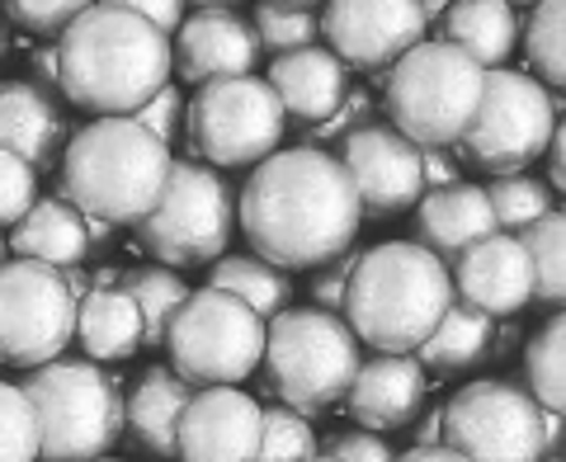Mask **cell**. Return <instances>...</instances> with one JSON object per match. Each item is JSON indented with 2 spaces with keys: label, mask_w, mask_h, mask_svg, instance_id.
<instances>
[{
  "label": "cell",
  "mask_w": 566,
  "mask_h": 462,
  "mask_svg": "<svg viewBox=\"0 0 566 462\" xmlns=\"http://www.w3.org/2000/svg\"><path fill=\"white\" fill-rule=\"evenodd\" d=\"M237 222L245 227L255 260L289 274L322 270V264L349 255L364 208L331 151L279 147L245 180Z\"/></svg>",
  "instance_id": "6da1fadb"
},
{
  "label": "cell",
  "mask_w": 566,
  "mask_h": 462,
  "mask_svg": "<svg viewBox=\"0 0 566 462\" xmlns=\"http://www.w3.org/2000/svg\"><path fill=\"white\" fill-rule=\"evenodd\" d=\"M57 91L95 118H133L170 85V39L137 20L128 0L85 6L57 39Z\"/></svg>",
  "instance_id": "7a4b0ae2"
},
{
  "label": "cell",
  "mask_w": 566,
  "mask_h": 462,
  "mask_svg": "<svg viewBox=\"0 0 566 462\" xmlns=\"http://www.w3.org/2000/svg\"><path fill=\"white\" fill-rule=\"evenodd\" d=\"M453 307L449 264H439L416 241H382L354 260L345 283L340 322L354 340L378 354H411L430 340V330Z\"/></svg>",
  "instance_id": "3957f363"
},
{
  "label": "cell",
  "mask_w": 566,
  "mask_h": 462,
  "mask_svg": "<svg viewBox=\"0 0 566 462\" xmlns=\"http://www.w3.org/2000/svg\"><path fill=\"white\" fill-rule=\"evenodd\" d=\"M170 175V147L142 133L133 118H95L71 133L62 151V199L85 222L137 227L156 208Z\"/></svg>",
  "instance_id": "277c9868"
},
{
  "label": "cell",
  "mask_w": 566,
  "mask_h": 462,
  "mask_svg": "<svg viewBox=\"0 0 566 462\" xmlns=\"http://www.w3.org/2000/svg\"><path fill=\"white\" fill-rule=\"evenodd\" d=\"M482 85V66L468 62L444 39H424L397 66L382 71L387 114H392L387 128H397L416 151H449L463 141L468 123L476 118Z\"/></svg>",
  "instance_id": "5b68a950"
},
{
  "label": "cell",
  "mask_w": 566,
  "mask_h": 462,
  "mask_svg": "<svg viewBox=\"0 0 566 462\" xmlns=\"http://www.w3.org/2000/svg\"><path fill=\"white\" fill-rule=\"evenodd\" d=\"M20 392L39 420L43 462H95L123 434V397L114 378H104L91 359H57L33 368Z\"/></svg>",
  "instance_id": "8992f818"
},
{
  "label": "cell",
  "mask_w": 566,
  "mask_h": 462,
  "mask_svg": "<svg viewBox=\"0 0 566 462\" xmlns=\"http://www.w3.org/2000/svg\"><path fill=\"white\" fill-rule=\"evenodd\" d=\"M264 368L270 387L283 406L297 416L326 411L345 401L354 372H359V340L349 335L340 316H326L316 307H289L274 322H264Z\"/></svg>",
  "instance_id": "52a82bcc"
},
{
  "label": "cell",
  "mask_w": 566,
  "mask_h": 462,
  "mask_svg": "<svg viewBox=\"0 0 566 462\" xmlns=\"http://www.w3.org/2000/svg\"><path fill=\"white\" fill-rule=\"evenodd\" d=\"M237 231V199L218 170L203 161H170L166 189L156 208L137 222L142 251L156 255L161 270H199L218 264Z\"/></svg>",
  "instance_id": "ba28073f"
},
{
  "label": "cell",
  "mask_w": 566,
  "mask_h": 462,
  "mask_svg": "<svg viewBox=\"0 0 566 462\" xmlns=\"http://www.w3.org/2000/svg\"><path fill=\"white\" fill-rule=\"evenodd\" d=\"M170 372L189 382L193 392L208 387H237L264 359V322L245 302L227 297L218 288H199L185 297L166 330Z\"/></svg>",
  "instance_id": "9c48e42d"
},
{
  "label": "cell",
  "mask_w": 566,
  "mask_h": 462,
  "mask_svg": "<svg viewBox=\"0 0 566 462\" xmlns=\"http://www.w3.org/2000/svg\"><path fill=\"white\" fill-rule=\"evenodd\" d=\"M557 128H562V104L528 71L501 66L486 71L482 104H476V118L468 123L463 141H458V156L468 166L495 175V180H505V175L534 166Z\"/></svg>",
  "instance_id": "30bf717a"
},
{
  "label": "cell",
  "mask_w": 566,
  "mask_h": 462,
  "mask_svg": "<svg viewBox=\"0 0 566 462\" xmlns=\"http://www.w3.org/2000/svg\"><path fill=\"white\" fill-rule=\"evenodd\" d=\"M283 118L274 91L260 76L212 81L185 99V141L193 156L212 166H260L283 141Z\"/></svg>",
  "instance_id": "8fae6325"
},
{
  "label": "cell",
  "mask_w": 566,
  "mask_h": 462,
  "mask_svg": "<svg viewBox=\"0 0 566 462\" xmlns=\"http://www.w3.org/2000/svg\"><path fill=\"white\" fill-rule=\"evenodd\" d=\"M439 443L468 462H543V411L515 382L482 378L453 392Z\"/></svg>",
  "instance_id": "7c38bea8"
},
{
  "label": "cell",
  "mask_w": 566,
  "mask_h": 462,
  "mask_svg": "<svg viewBox=\"0 0 566 462\" xmlns=\"http://www.w3.org/2000/svg\"><path fill=\"white\" fill-rule=\"evenodd\" d=\"M76 340V297L57 270L33 260L0 264V364L43 368Z\"/></svg>",
  "instance_id": "4fadbf2b"
},
{
  "label": "cell",
  "mask_w": 566,
  "mask_h": 462,
  "mask_svg": "<svg viewBox=\"0 0 566 462\" xmlns=\"http://www.w3.org/2000/svg\"><path fill=\"white\" fill-rule=\"evenodd\" d=\"M326 52L340 66L387 71L397 66L416 43H424L430 20L420 0H335L322 10Z\"/></svg>",
  "instance_id": "5bb4252c"
},
{
  "label": "cell",
  "mask_w": 566,
  "mask_h": 462,
  "mask_svg": "<svg viewBox=\"0 0 566 462\" xmlns=\"http://www.w3.org/2000/svg\"><path fill=\"white\" fill-rule=\"evenodd\" d=\"M340 170H345V180L354 185L359 208L378 212V218L420 203V193H424L420 151L397 128H387V123H364L359 133L345 137Z\"/></svg>",
  "instance_id": "9a60e30c"
},
{
  "label": "cell",
  "mask_w": 566,
  "mask_h": 462,
  "mask_svg": "<svg viewBox=\"0 0 566 462\" xmlns=\"http://www.w3.org/2000/svg\"><path fill=\"white\" fill-rule=\"evenodd\" d=\"M264 430V406L237 387H208L193 392L180 430H175V458L180 462H255Z\"/></svg>",
  "instance_id": "2e32d148"
},
{
  "label": "cell",
  "mask_w": 566,
  "mask_h": 462,
  "mask_svg": "<svg viewBox=\"0 0 566 462\" xmlns=\"http://www.w3.org/2000/svg\"><path fill=\"white\" fill-rule=\"evenodd\" d=\"M170 57L180 81L189 85L237 81V76H251V66L260 62V39L232 6H193L185 14V24L175 29Z\"/></svg>",
  "instance_id": "e0dca14e"
},
{
  "label": "cell",
  "mask_w": 566,
  "mask_h": 462,
  "mask_svg": "<svg viewBox=\"0 0 566 462\" xmlns=\"http://www.w3.org/2000/svg\"><path fill=\"white\" fill-rule=\"evenodd\" d=\"M449 279H453V302L491 316V322L495 316H515L534 302L528 255H524L520 237H505V231H495V237L476 241L472 251L458 255Z\"/></svg>",
  "instance_id": "ac0fdd59"
},
{
  "label": "cell",
  "mask_w": 566,
  "mask_h": 462,
  "mask_svg": "<svg viewBox=\"0 0 566 462\" xmlns=\"http://www.w3.org/2000/svg\"><path fill=\"white\" fill-rule=\"evenodd\" d=\"M430 392V378L416 359L406 354H378V359L359 364L349 392H345V411L359 420L364 434H382V430H406Z\"/></svg>",
  "instance_id": "d6986e66"
},
{
  "label": "cell",
  "mask_w": 566,
  "mask_h": 462,
  "mask_svg": "<svg viewBox=\"0 0 566 462\" xmlns=\"http://www.w3.org/2000/svg\"><path fill=\"white\" fill-rule=\"evenodd\" d=\"M486 237H495V218H491V203H486L482 185L463 180V185L420 193V203H416V245L420 251H430L439 264L458 260Z\"/></svg>",
  "instance_id": "ffe728a7"
},
{
  "label": "cell",
  "mask_w": 566,
  "mask_h": 462,
  "mask_svg": "<svg viewBox=\"0 0 566 462\" xmlns=\"http://www.w3.org/2000/svg\"><path fill=\"white\" fill-rule=\"evenodd\" d=\"M66 114L52 104L48 91H39L33 81H10L0 85V151L20 156V161L39 175L48 166H57V156L66 151Z\"/></svg>",
  "instance_id": "44dd1931"
},
{
  "label": "cell",
  "mask_w": 566,
  "mask_h": 462,
  "mask_svg": "<svg viewBox=\"0 0 566 462\" xmlns=\"http://www.w3.org/2000/svg\"><path fill=\"white\" fill-rule=\"evenodd\" d=\"M279 99L283 118H297V123H326L340 99L349 95V76L345 66L331 57V52L316 43V48H303V52H289V57H274L270 66V81H264Z\"/></svg>",
  "instance_id": "7402d4cb"
},
{
  "label": "cell",
  "mask_w": 566,
  "mask_h": 462,
  "mask_svg": "<svg viewBox=\"0 0 566 462\" xmlns=\"http://www.w3.org/2000/svg\"><path fill=\"white\" fill-rule=\"evenodd\" d=\"M14 260H33L48 264V270H81V260L91 255V227L66 199H39L20 222H14L10 237Z\"/></svg>",
  "instance_id": "603a6c76"
},
{
  "label": "cell",
  "mask_w": 566,
  "mask_h": 462,
  "mask_svg": "<svg viewBox=\"0 0 566 462\" xmlns=\"http://www.w3.org/2000/svg\"><path fill=\"white\" fill-rule=\"evenodd\" d=\"M444 43L482 71H501L520 48V10L505 0H458L444 10Z\"/></svg>",
  "instance_id": "cb8c5ba5"
},
{
  "label": "cell",
  "mask_w": 566,
  "mask_h": 462,
  "mask_svg": "<svg viewBox=\"0 0 566 462\" xmlns=\"http://www.w3.org/2000/svg\"><path fill=\"white\" fill-rule=\"evenodd\" d=\"M189 397H193V387L175 378L166 364H156V368L142 372L133 397L123 401V424H128L133 439L147 453L170 462L175 458V430H180V416H185Z\"/></svg>",
  "instance_id": "d4e9b609"
},
{
  "label": "cell",
  "mask_w": 566,
  "mask_h": 462,
  "mask_svg": "<svg viewBox=\"0 0 566 462\" xmlns=\"http://www.w3.org/2000/svg\"><path fill=\"white\" fill-rule=\"evenodd\" d=\"M76 340L99 364L133 359L142 349V322L133 297L123 288H91L85 297H76Z\"/></svg>",
  "instance_id": "484cf974"
},
{
  "label": "cell",
  "mask_w": 566,
  "mask_h": 462,
  "mask_svg": "<svg viewBox=\"0 0 566 462\" xmlns=\"http://www.w3.org/2000/svg\"><path fill=\"white\" fill-rule=\"evenodd\" d=\"M491 345H495L491 316L453 302V307L444 312V322L430 330V340L416 349V364L434 368V372H463V368H476L482 359H491Z\"/></svg>",
  "instance_id": "4316f807"
},
{
  "label": "cell",
  "mask_w": 566,
  "mask_h": 462,
  "mask_svg": "<svg viewBox=\"0 0 566 462\" xmlns=\"http://www.w3.org/2000/svg\"><path fill=\"white\" fill-rule=\"evenodd\" d=\"M208 288L245 302L260 322H274L279 312H289V297H293L289 274L274 270V264H264V260H255V255H222L218 264H212V274H208Z\"/></svg>",
  "instance_id": "83f0119b"
},
{
  "label": "cell",
  "mask_w": 566,
  "mask_h": 462,
  "mask_svg": "<svg viewBox=\"0 0 566 462\" xmlns=\"http://www.w3.org/2000/svg\"><path fill=\"white\" fill-rule=\"evenodd\" d=\"M123 293L133 297L137 322H142V345H166V330L175 322V312L185 307V297L193 293L180 274L147 264V270H128L123 274Z\"/></svg>",
  "instance_id": "f1b7e54d"
},
{
  "label": "cell",
  "mask_w": 566,
  "mask_h": 462,
  "mask_svg": "<svg viewBox=\"0 0 566 462\" xmlns=\"http://www.w3.org/2000/svg\"><path fill=\"white\" fill-rule=\"evenodd\" d=\"M520 245L528 255V274H534V302L562 307L566 302V212L553 208L543 222L520 231Z\"/></svg>",
  "instance_id": "f546056e"
},
{
  "label": "cell",
  "mask_w": 566,
  "mask_h": 462,
  "mask_svg": "<svg viewBox=\"0 0 566 462\" xmlns=\"http://www.w3.org/2000/svg\"><path fill=\"white\" fill-rule=\"evenodd\" d=\"M524 372H528V397L538 411L562 416L566 406V316L557 312L524 349Z\"/></svg>",
  "instance_id": "4dcf8cb0"
},
{
  "label": "cell",
  "mask_w": 566,
  "mask_h": 462,
  "mask_svg": "<svg viewBox=\"0 0 566 462\" xmlns=\"http://www.w3.org/2000/svg\"><path fill=\"white\" fill-rule=\"evenodd\" d=\"M251 29L260 39V52L289 57V52L316 48V39H322V10L303 6V0H270V6L255 10Z\"/></svg>",
  "instance_id": "1f68e13d"
},
{
  "label": "cell",
  "mask_w": 566,
  "mask_h": 462,
  "mask_svg": "<svg viewBox=\"0 0 566 462\" xmlns=\"http://www.w3.org/2000/svg\"><path fill=\"white\" fill-rule=\"evenodd\" d=\"M486 203H491V218H495V231L505 237H520L534 222H543L553 212V189L543 180H528V175H505V180H491L482 185Z\"/></svg>",
  "instance_id": "d6a6232c"
},
{
  "label": "cell",
  "mask_w": 566,
  "mask_h": 462,
  "mask_svg": "<svg viewBox=\"0 0 566 462\" xmlns=\"http://www.w3.org/2000/svg\"><path fill=\"white\" fill-rule=\"evenodd\" d=\"M562 29H566V10L562 0H543V6L528 10V24H524V52H528V66H534V81L553 85L562 91L566 85V48H562Z\"/></svg>",
  "instance_id": "836d02e7"
},
{
  "label": "cell",
  "mask_w": 566,
  "mask_h": 462,
  "mask_svg": "<svg viewBox=\"0 0 566 462\" xmlns=\"http://www.w3.org/2000/svg\"><path fill=\"white\" fill-rule=\"evenodd\" d=\"M316 458V434L307 416L289 411V406H270L260 430V453L255 462H312Z\"/></svg>",
  "instance_id": "e575fe53"
},
{
  "label": "cell",
  "mask_w": 566,
  "mask_h": 462,
  "mask_svg": "<svg viewBox=\"0 0 566 462\" xmlns=\"http://www.w3.org/2000/svg\"><path fill=\"white\" fill-rule=\"evenodd\" d=\"M0 462H39V420L20 387L0 382Z\"/></svg>",
  "instance_id": "d590c367"
},
{
  "label": "cell",
  "mask_w": 566,
  "mask_h": 462,
  "mask_svg": "<svg viewBox=\"0 0 566 462\" xmlns=\"http://www.w3.org/2000/svg\"><path fill=\"white\" fill-rule=\"evenodd\" d=\"M33 203H39V175H33L20 156L0 151V231L20 222Z\"/></svg>",
  "instance_id": "8d00e7d4"
},
{
  "label": "cell",
  "mask_w": 566,
  "mask_h": 462,
  "mask_svg": "<svg viewBox=\"0 0 566 462\" xmlns=\"http://www.w3.org/2000/svg\"><path fill=\"white\" fill-rule=\"evenodd\" d=\"M85 6H76V0H14V6H6V14L20 29L39 33V39H62L66 24L76 20Z\"/></svg>",
  "instance_id": "74e56055"
},
{
  "label": "cell",
  "mask_w": 566,
  "mask_h": 462,
  "mask_svg": "<svg viewBox=\"0 0 566 462\" xmlns=\"http://www.w3.org/2000/svg\"><path fill=\"white\" fill-rule=\"evenodd\" d=\"M133 123L142 133H151L161 147H170V141H180V133H185V95L175 91V85H166L151 104H142L133 114Z\"/></svg>",
  "instance_id": "f35d334b"
},
{
  "label": "cell",
  "mask_w": 566,
  "mask_h": 462,
  "mask_svg": "<svg viewBox=\"0 0 566 462\" xmlns=\"http://www.w3.org/2000/svg\"><path fill=\"white\" fill-rule=\"evenodd\" d=\"M316 453H326L335 462H397L392 443L378 439V434H364V430H340V434H326L316 443Z\"/></svg>",
  "instance_id": "ab89813d"
},
{
  "label": "cell",
  "mask_w": 566,
  "mask_h": 462,
  "mask_svg": "<svg viewBox=\"0 0 566 462\" xmlns=\"http://www.w3.org/2000/svg\"><path fill=\"white\" fill-rule=\"evenodd\" d=\"M368 109H374V99H368L364 91H349L345 99H340V109H335L326 123H316V128L307 133V141L303 147H312V151H322V141H331V137H349V133H359L364 128V118H368Z\"/></svg>",
  "instance_id": "60d3db41"
},
{
  "label": "cell",
  "mask_w": 566,
  "mask_h": 462,
  "mask_svg": "<svg viewBox=\"0 0 566 462\" xmlns=\"http://www.w3.org/2000/svg\"><path fill=\"white\" fill-rule=\"evenodd\" d=\"M354 260H359V255H340V260H331V264L316 270V279H312V307L316 312L340 316V307H345V283H349Z\"/></svg>",
  "instance_id": "b9f144b4"
},
{
  "label": "cell",
  "mask_w": 566,
  "mask_h": 462,
  "mask_svg": "<svg viewBox=\"0 0 566 462\" xmlns=\"http://www.w3.org/2000/svg\"><path fill=\"white\" fill-rule=\"evenodd\" d=\"M449 151H420V180L430 189H449V185H463V156Z\"/></svg>",
  "instance_id": "7bdbcfd3"
},
{
  "label": "cell",
  "mask_w": 566,
  "mask_h": 462,
  "mask_svg": "<svg viewBox=\"0 0 566 462\" xmlns=\"http://www.w3.org/2000/svg\"><path fill=\"white\" fill-rule=\"evenodd\" d=\"M137 20H147L156 33H166L170 39V29H180L185 24V6H175V0H128Z\"/></svg>",
  "instance_id": "ee69618b"
},
{
  "label": "cell",
  "mask_w": 566,
  "mask_h": 462,
  "mask_svg": "<svg viewBox=\"0 0 566 462\" xmlns=\"http://www.w3.org/2000/svg\"><path fill=\"white\" fill-rule=\"evenodd\" d=\"M547 151H553V193H562L566 189V128H557L553 133V141H547Z\"/></svg>",
  "instance_id": "f6af8a7d"
},
{
  "label": "cell",
  "mask_w": 566,
  "mask_h": 462,
  "mask_svg": "<svg viewBox=\"0 0 566 462\" xmlns=\"http://www.w3.org/2000/svg\"><path fill=\"white\" fill-rule=\"evenodd\" d=\"M33 76H39L48 91H57V52H52V48L33 52ZM43 85H39V91H43Z\"/></svg>",
  "instance_id": "bcb514c9"
},
{
  "label": "cell",
  "mask_w": 566,
  "mask_h": 462,
  "mask_svg": "<svg viewBox=\"0 0 566 462\" xmlns=\"http://www.w3.org/2000/svg\"><path fill=\"white\" fill-rule=\"evenodd\" d=\"M439 434H444V411H439V406H434V411L420 420V430H416V449H434Z\"/></svg>",
  "instance_id": "7dc6e473"
},
{
  "label": "cell",
  "mask_w": 566,
  "mask_h": 462,
  "mask_svg": "<svg viewBox=\"0 0 566 462\" xmlns=\"http://www.w3.org/2000/svg\"><path fill=\"white\" fill-rule=\"evenodd\" d=\"M397 462H468V458H458L453 449H444V443H434V449H411V453H401Z\"/></svg>",
  "instance_id": "c3c4849f"
},
{
  "label": "cell",
  "mask_w": 566,
  "mask_h": 462,
  "mask_svg": "<svg viewBox=\"0 0 566 462\" xmlns=\"http://www.w3.org/2000/svg\"><path fill=\"white\" fill-rule=\"evenodd\" d=\"M547 453H562V416L543 411V458Z\"/></svg>",
  "instance_id": "681fc988"
},
{
  "label": "cell",
  "mask_w": 566,
  "mask_h": 462,
  "mask_svg": "<svg viewBox=\"0 0 566 462\" xmlns=\"http://www.w3.org/2000/svg\"><path fill=\"white\" fill-rule=\"evenodd\" d=\"M543 462H562V453H547V458H543Z\"/></svg>",
  "instance_id": "f907efd6"
},
{
  "label": "cell",
  "mask_w": 566,
  "mask_h": 462,
  "mask_svg": "<svg viewBox=\"0 0 566 462\" xmlns=\"http://www.w3.org/2000/svg\"><path fill=\"white\" fill-rule=\"evenodd\" d=\"M312 462H335V458H326V453H316V458H312Z\"/></svg>",
  "instance_id": "816d5d0a"
},
{
  "label": "cell",
  "mask_w": 566,
  "mask_h": 462,
  "mask_svg": "<svg viewBox=\"0 0 566 462\" xmlns=\"http://www.w3.org/2000/svg\"><path fill=\"white\" fill-rule=\"evenodd\" d=\"M0 264H6V241H0Z\"/></svg>",
  "instance_id": "f5cc1de1"
},
{
  "label": "cell",
  "mask_w": 566,
  "mask_h": 462,
  "mask_svg": "<svg viewBox=\"0 0 566 462\" xmlns=\"http://www.w3.org/2000/svg\"><path fill=\"white\" fill-rule=\"evenodd\" d=\"M95 462H118V458H95Z\"/></svg>",
  "instance_id": "db71d44e"
}]
</instances>
